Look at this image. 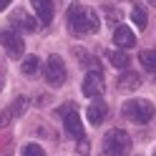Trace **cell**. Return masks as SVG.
Returning a JSON list of instances; mask_svg holds the SVG:
<instances>
[{"instance_id":"obj_1","label":"cell","mask_w":156,"mask_h":156,"mask_svg":"<svg viewBox=\"0 0 156 156\" xmlns=\"http://www.w3.org/2000/svg\"><path fill=\"white\" fill-rule=\"evenodd\" d=\"M68 28L76 35H93L101 28V18H98V13L93 8L76 3V5L68 8Z\"/></svg>"},{"instance_id":"obj_2","label":"cell","mask_w":156,"mask_h":156,"mask_svg":"<svg viewBox=\"0 0 156 156\" xmlns=\"http://www.w3.org/2000/svg\"><path fill=\"white\" fill-rule=\"evenodd\" d=\"M131 151V136L121 131V129H113L103 136V156H129Z\"/></svg>"},{"instance_id":"obj_3","label":"cell","mask_w":156,"mask_h":156,"mask_svg":"<svg viewBox=\"0 0 156 156\" xmlns=\"http://www.w3.org/2000/svg\"><path fill=\"white\" fill-rule=\"evenodd\" d=\"M121 113L129 121H133V123H149L156 111H154V103L151 101H146V98H131V101L123 103Z\"/></svg>"},{"instance_id":"obj_4","label":"cell","mask_w":156,"mask_h":156,"mask_svg":"<svg viewBox=\"0 0 156 156\" xmlns=\"http://www.w3.org/2000/svg\"><path fill=\"white\" fill-rule=\"evenodd\" d=\"M63 119V126H66V133L71 136V139H83V123H81V116H78V108L73 103H63L61 108H58Z\"/></svg>"},{"instance_id":"obj_5","label":"cell","mask_w":156,"mask_h":156,"mask_svg":"<svg viewBox=\"0 0 156 156\" xmlns=\"http://www.w3.org/2000/svg\"><path fill=\"white\" fill-rule=\"evenodd\" d=\"M0 43H3L5 53L10 55V58H20V55H23V51H25V43H23V38L18 35L15 30H10V28L0 30Z\"/></svg>"},{"instance_id":"obj_6","label":"cell","mask_w":156,"mask_h":156,"mask_svg":"<svg viewBox=\"0 0 156 156\" xmlns=\"http://www.w3.org/2000/svg\"><path fill=\"white\" fill-rule=\"evenodd\" d=\"M45 81L51 86H63L66 83V63L61 55H51L45 63Z\"/></svg>"},{"instance_id":"obj_7","label":"cell","mask_w":156,"mask_h":156,"mask_svg":"<svg viewBox=\"0 0 156 156\" xmlns=\"http://www.w3.org/2000/svg\"><path fill=\"white\" fill-rule=\"evenodd\" d=\"M103 93V76L101 71H88L83 78V96H88V98H96V96Z\"/></svg>"},{"instance_id":"obj_8","label":"cell","mask_w":156,"mask_h":156,"mask_svg":"<svg viewBox=\"0 0 156 156\" xmlns=\"http://www.w3.org/2000/svg\"><path fill=\"white\" fill-rule=\"evenodd\" d=\"M33 3V10L38 15V23H43L48 25L53 20V13H55V5H53V0H30Z\"/></svg>"},{"instance_id":"obj_9","label":"cell","mask_w":156,"mask_h":156,"mask_svg":"<svg viewBox=\"0 0 156 156\" xmlns=\"http://www.w3.org/2000/svg\"><path fill=\"white\" fill-rule=\"evenodd\" d=\"M113 43H116V48H133V45H136V35H133L131 28L116 25V30H113Z\"/></svg>"},{"instance_id":"obj_10","label":"cell","mask_w":156,"mask_h":156,"mask_svg":"<svg viewBox=\"0 0 156 156\" xmlns=\"http://www.w3.org/2000/svg\"><path fill=\"white\" fill-rule=\"evenodd\" d=\"M25 106H28V101L23 98V96H20V98H15V101H13V103L3 111V116H0V126H8L13 119H18V116L25 111Z\"/></svg>"},{"instance_id":"obj_11","label":"cell","mask_w":156,"mask_h":156,"mask_svg":"<svg viewBox=\"0 0 156 156\" xmlns=\"http://www.w3.org/2000/svg\"><path fill=\"white\" fill-rule=\"evenodd\" d=\"M106 113H108V106H106L101 98H96V101H91V106H88V123H93V126H98V123H103V119H106Z\"/></svg>"},{"instance_id":"obj_12","label":"cell","mask_w":156,"mask_h":156,"mask_svg":"<svg viewBox=\"0 0 156 156\" xmlns=\"http://www.w3.org/2000/svg\"><path fill=\"white\" fill-rule=\"evenodd\" d=\"M10 20H13L15 25H20L23 30H28V33H33L35 28H38V20H35V18H30L25 10H15V13L10 15Z\"/></svg>"},{"instance_id":"obj_13","label":"cell","mask_w":156,"mask_h":156,"mask_svg":"<svg viewBox=\"0 0 156 156\" xmlns=\"http://www.w3.org/2000/svg\"><path fill=\"white\" fill-rule=\"evenodd\" d=\"M141 86V78L139 73H131V71H126L119 76V91H136Z\"/></svg>"},{"instance_id":"obj_14","label":"cell","mask_w":156,"mask_h":156,"mask_svg":"<svg viewBox=\"0 0 156 156\" xmlns=\"http://www.w3.org/2000/svg\"><path fill=\"white\" fill-rule=\"evenodd\" d=\"M131 20H133V25L139 28V30H144V28H146V23H149V15H146V8H144V5H133Z\"/></svg>"},{"instance_id":"obj_15","label":"cell","mask_w":156,"mask_h":156,"mask_svg":"<svg viewBox=\"0 0 156 156\" xmlns=\"http://www.w3.org/2000/svg\"><path fill=\"white\" fill-rule=\"evenodd\" d=\"M139 63L146 68V71L156 73V51H141L139 53Z\"/></svg>"},{"instance_id":"obj_16","label":"cell","mask_w":156,"mask_h":156,"mask_svg":"<svg viewBox=\"0 0 156 156\" xmlns=\"http://www.w3.org/2000/svg\"><path fill=\"white\" fill-rule=\"evenodd\" d=\"M38 68H41V61H38V55H28L23 58V63H20V71L25 76H35L38 73Z\"/></svg>"},{"instance_id":"obj_17","label":"cell","mask_w":156,"mask_h":156,"mask_svg":"<svg viewBox=\"0 0 156 156\" xmlns=\"http://www.w3.org/2000/svg\"><path fill=\"white\" fill-rule=\"evenodd\" d=\"M106 55H108L111 66H116V68H126V66H129V55H126L123 51H108Z\"/></svg>"},{"instance_id":"obj_18","label":"cell","mask_w":156,"mask_h":156,"mask_svg":"<svg viewBox=\"0 0 156 156\" xmlns=\"http://www.w3.org/2000/svg\"><path fill=\"white\" fill-rule=\"evenodd\" d=\"M23 156H45V151L38 144H25L23 146Z\"/></svg>"},{"instance_id":"obj_19","label":"cell","mask_w":156,"mask_h":156,"mask_svg":"<svg viewBox=\"0 0 156 156\" xmlns=\"http://www.w3.org/2000/svg\"><path fill=\"white\" fill-rule=\"evenodd\" d=\"M10 3H13V0H0V10H5V8L10 5Z\"/></svg>"},{"instance_id":"obj_20","label":"cell","mask_w":156,"mask_h":156,"mask_svg":"<svg viewBox=\"0 0 156 156\" xmlns=\"http://www.w3.org/2000/svg\"><path fill=\"white\" fill-rule=\"evenodd\" d=\"M0 88H3V76H0Z\"/></svg>"},{"instance_id":"obj_21","label":"cell","mask_w":156,"mask_h":156,"mask_svg":"<svg viewBox=\"0 0 156 156\" xmlns=\"http://www.w3.org/2000/svg\"><path fill=\"white\" fill-rule=\"evenodd\" d=\"M149 3H151V5H156V0H149Z\"/></svg>"},{"instance_id":"obj_22","label":"cell","mask_w":156,"mask_h":156,"mask_svg":"<svg viewBox=\"0 0 156 156\" xmlns=\"http://www.w3.org/2000/svg\"><path fill=\"white\" fill-rule=\"evenodd\" d=\"M154 156H156V154H154Z\"/></svg>"}]
</instances>
